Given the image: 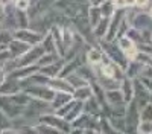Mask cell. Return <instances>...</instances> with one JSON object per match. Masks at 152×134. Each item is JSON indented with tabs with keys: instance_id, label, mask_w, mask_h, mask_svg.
<instances>
[{
	"instance_id": "1",
	"label": "cell",
	"mask_w": 152,
	"mask_h": 134,
	"mask_svg": "<svg viewBox=\"0 0 152 134\" xmlns=\"http://www.w3.org/2000/svg\"><path fill=\"white\" fill-rule=\"evenodd\" d=\"M29 104V97L28 96H5L0 97V108L3 110V114L8 119H14L17 116H20L24 108Z\"/></svg>"
},
{
	"instance_id": "2",
	"label": "cell",
	"mask_w": 152,
	"mask_h": 134,
	"mask_svg": "<svg viewBox=\"0 0 152 134\" xmlns=\"http://www.w3.org/2000/svg\"><path fill=\"white\" fill-rule=\"evenodd\" d=\"M40 122L44 125H49V127H52L58 131H61L62 134H69L72 131V127L69 125V122H66L62 117H58L56 114L52 116V114H44L40 117Z\"/></svg>"
},
{
	"instance_id": "3",
	"label": "cell",
	"mask_w": 152,
	"mask_h": 134,
	"mask_svg": "<svg viewBox=\"0 0 152 134\" xmlns=\"http://www.w3.org/2000/svg\"><path fill=\"white\" fill-rule=\"evenodd\" d=\"M119 47H120L122 53H125L126 58L135 59L138 51H137V47H135V44H134V41L131 38H128V37H122V38L119 40Z\"/></svg>"
},
{
	"instance_id": "4",
	"label": "cell",
	"mask_w": 152,
	"mask_h": 134,
	"mask_svg": "<svg viewBox=\"0 0 152 134\" xmlns=\"http://www.w3.org/2000/svg\"><path fill=\"white\" fill-rule=\"evenodd\" d=\"M29 94L31 96H34V97H40L41 101H52L53 99V96H55V93H53V90H50V89H47V87H34L32 90H29Z\"/></svg>"
},
{
	"instance_id": "5",
	"label": "cell",
	"mask_w": 152,
	"mask_h": 134,
	"mask_svg": "<svg viewBox=\"0 0 152 134\" xmlns=\"http://www.w3.org/2000/svg\"><path fill=\"white\" fill-rule=\"evenodd\" d=\"M122 96H123V101L125 104H129L134 101V87H132V82L131 79H123L122 81V90H120Z\"/></svg>"
},
{
	"instance_id": "6",
	"label": "cell",
	"mask_w": 152,
	"mask_h": 134,
	"mask_svg": "<svg viewBox=\"0 0 152 134\" xmlns=\"http://www.w3.org/2000/svg\"><path fill=\"white\" fill-rule=\"evenodd\" d=\"M105 94H107V102L111 104L113 107L125 105V101H123V96H122L120 90H108Z\"/></svg>"
},
{
	"instance_id": "7",
	"label": "cell",
	"mask_w": 152,
	"mask_h": 134,
	"mask_svg": "<svg viewBox=\"0 0 152 134\" xmlns=\"http://www.w3.org/2000/svg\"><path fill=\"white\" fill-rule=\"evenodd\" d=\"M69 102H72V96L69 94V93H58L56 96H53V99H52V107L55 108V110H59V108H62L64 105H67Z\"/></svg>"
},
{
	"instance_id": "8",
	"label": "cell",
	"mask_w": 152,
	"mask_h": 134,
	"mask_svg": "<svg viewBox=\"0 0 152 134\" xmlns=\"http://www.w3.org/2000/svg\"><path fill=\"white\" fill-rule=\"evenodd\" d=\"M73 97L75 99H78V101H87V99H90L91 97V90L90 87H79V89H76V92H73Z\"/></svg>"
},
{
	"instance_id": "9",
	"label": "cell",
	"mask_w": 152,
	"mask_h": 134,
	"mask_svg": "<svg viewBox=\"0 0 152 134\" xmlns=\"http://www.w3.org/2000/svg\"><path fill=\"white\" fill-rule=\"evenodd\" d=\"M50 85H53V89H58V90H61L62 93H64V90H66V93H72L73 90H72V85L69 84V82H66V81H62V79H53V81H50Z\"/></svg>"
},
{
	"instance_id": "10",
	"label": "cell",
	"mask_w": 152,
	"mask_h": 134,
	"mask_svg": "<svg viewBox=\"0 0 152 134\" xmlns=\"http://www.w3.org/2000/svg\"><path fill=\"white\" fill-rule=\"evenodd\" d=\"M138 117H140V122H152V104H146L142 111L138 113Z\"/></svg>"
},
{
	"instance_id": "11",
	"label": "cell",
	"mask_w": 152,
	"mask_h": 134,
	"mask_svg": "<svg viewBox=\"0 0 152 134\" xmlns=\"http://www.w3.org/2000/svg\"><path fill=\"white\" fill-rule=\"evenodd\" d=\"M88 63H91V64H99L100 63V59H102V53H100L99 51H96V49H91V51H88Z\"/></svg>"
},
{
	"instance_id": "12",
	"label": "cell",
	"mask_w": 152,
	"mask_h": 134,
	"mask_svg": "<svg viewBox=\"0 0 152 134\" xmlns=\"http://www.w3.org/2000/svg\"><path fill=\"white\" fill-rule=\"evenodd\" d=\"M35 130L38 131V134H62L61 131L49 127V125H44V124H40L38 127H35Z\"/></svg>"
},
{
	"instance_id": "13",
	"label": "cell",
	"mask_w": 152,
	"mask_h": 134,
	"mask_svg": "<svg viewBox=\"0 0 152 134\" xmlns=\"http://www.w3.org/2000/svg\"><path fill=\"white\" fill-rule=\"evenodd\" d=\"M137 134H152V122H140L137 127Z\"/></svg>"
},
{
	"instance_id": "14",
	"label": "cell",
	"mask_w": 152,
	"mask_h": 134,
	"mask_svg": "<svg viewBox=\"0 0 152 134\" xmlns=\"http://www.w3.org/2000/svg\"><path fill=\"white\" fill-rule=\"evenodd\" d=\"M142 81L145 82V89L148 93H152V79L151 78H142Z\"/></svg>"
},
{
	"instance_id": "15",
	"label": "cell",
	"mask_w": 152,
	"mask_h": 134,
	"mask_svg": "<svg viewBox=\"0 0 152 134\" xmlns=\"http://www.w3.org/2000/svg\"><path fill=\"white\" fill-rule=\"evenodd\" d=\"M15 6L18 8V9H26L28 6H29V2H28V0H17V3H15Z\"/></svg>"
},
{
	"instance_id": "16",
	"label": "cell",
	"mask_w": 152,
	"mask_h": 134,
	"mask_svg": "<svg viewBox=\"0 0 152 134\" xmlns=\"http://www.w3.org/2000/svg\"><path fill=\"white\" fill-rule=\"evenodd\" d=\"M113 8H117V9H122V8H125L126 5H125V0H113Z\"/></svg>"
},
{
	"instance_id": "17",
	"label": "cell",
	"mask_w": 152,
	"mask_h": 134,
	"mask_svg": "<svg viewBox=\"0 0 152 134\" xmlns=\"http://www.w3.org/2000/svg\"><path fill=\"white\" fill-rule=\"evenodd\" d=\"M135 2L137 0H125V5L126 6H132V5H135Z\"/></svg>"
},
{
	"instance_id": "18",
	"label": "cell",
	"mask_w": 152,
	"mask_h": 134,
	"mask_svg": "<svg viewBox=\"0 0 152 134\" xmlns=\"http://www.w3.org/2000/svg\"><path fill=\"white\" fill-rule=\"evenodd\" d=\"M105 2V0H91V3L94 5V6H99V5H102Z\"/></svg>"
},
{
	"instance_id": "19",
	"label": "cell",
	"mask_w": 152,
	"mask_h": 134,
	"mask_svg": "<svg viewBox=\"0 0 152 134\" xmlns=\"http://www.w3.org/2000/svg\"><path fill=\"white\" fill-rule=\"evenodd\" d=\"M0 134H17V133H15L14 130H9V128H8V130H5V131H2V133H0Z\"/></svg>"
},
{
	"instance_id": "20",
	"label": "cell",
	"mask_w": 152,
	"mask_h": 134,
	"mask_svg": "<svg viewBox=\"0 0 152 134\" xmlns=\"http://www.w3.org/2000/svg\"><path fill=\"white\" fill-rule=\"evenodd\" d=\"M146 2H148V0H137L135 5H138V6H145V5H146Z\"/></svg>"
},
{
	"instance_id": "21",
	"label": "cell",
	"mask_w": 152,
	"mask_h": 134,
	"mask_svg": "<svg viewBox=\"0 0 152 134\" xmlns=\"http://www.w3.org/2000/svg\"><path fill=\"white\" fill-rule=\"evenodd\" d=\"M3 15H5L3 14V5L0 3V20H3Z\"/></svg>"
},
{
	"instance_id": "22",
	"label": "cell",
	"mask_w": 152,
	"mask_h": 134,
	"mask_svg": "<svg viewBox=\"0 0 152 134\" xmlns=\"http://www.w3.org/2000/svg\"><path fill=\"white\" fill-rule=\"evenodd\" d=\"M0 82H3V75H0Z\"/></svg>"
},
{
	"instance_id": "23",
	"label": "cell",
	"mask_w": 152,
	"mask_h": 134,
	"mask_svg": "<svg viewBox=\"0 0 152 134\" xmlns=\"http://www.w3.org/2000/svg\"><path fill=\"white\" fill-rule=\"evenodd\" d=\"M11 2H14V3H17V0H11Z\"/></svg>"
},
{
	"instance_id": "24",
	"label": "cell",
	"mask_w": 152,
	"mask_h": 134,
	"mask_svg": "<svg viewBox=\"0 0 152 134\" xmlns=\"http://www.w3.org/2000/svg\"><path fill=\"white\" fill-rule=\"evenodd\" d=\"M151 17H152V8H151Z\"/></svg>"
},
{
	"instance_id": "25",
	"label": "cell",
	"mask_w": 152,
	"mask_h": 134,
	"mask_svg": "<svg viewBox=\"0 0 152 134\" xmlns=\"http://www.w3.org/2000/svg\"><path fill=\"white\" fill-rule=\"evenodd\" d=\"M149 102H151V104H152V99H151V101H149Z\"/></svg>"
}]
</instances>
